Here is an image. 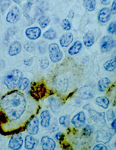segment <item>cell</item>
Wrapping results in <instances>:
<instances>
[{
    "label": "cell",
    "mask_w": 116,
    "mask_h": 150,
    "mask_svg": "<svg viewBox=\"0 0 116 150\" xmlns=\"http://www.w3.org/2000/svg\"><path fill=\"white\" fill-rule=\"evenodd\" d=\"M27 100L20 92L13 91L2 97L0 102V121L4 130L11 131L25 123L30 112Z\"/></svg>",
    "instance_id": "6da1fadb"
},
{
    "label": "cell",
    "mask_w": 116,
    "mask_h": 150,
    "mask_svg": "<svg viewBox=\"0 0 116 150\" xmlns=\"http://www.w3.org/2000/svg\"><path fill=\"white\" fill-rule=\"evenodd\" d=\"M22 77V72L18 70H14L6 75L4 83L9 89L13 90L18 87Z\"/></svg>",
    "instance_id": "7a4b0ae2"
},
{
    "label": "cell",
    "mask_w": 116,
    "mask_h": 150,
    "mask_svg": "<svg viewBox=\"0 0 116 150\" xmlns=\"http://www.w3.org/2000/svg\"><path fill=\"white\" fill-rule=\"evenodd\" d=\"M48 90L46 85L43 83H33L30 90V95L36 100H41L46 96Z\"/></svg>",
    "instance_id": "3957f363"
},
{
    "label": "cell",
    "mask_w": 116,
    "mask_h": 150,
    "mask_svg": "<svg viewBox=\"0 0 116 150\" xmlns=\"http://www.w3.org/2000/svg\"><path fill=\"white\" fill-rule=\"evenodd\" d=\"M48 50L50 59L53 62H58L62 59L63 53L58 44H50Z\"/></svg>",
    "instance_id": "277c9868"
},
{
    "label": "cell",
    "mask_w": 116,
    "mask_h": 150,
    "mask_svg": "<svg viewBox=\"0 0 116 150\" xmlns=\"http://www.w3.org/2000/svg\"><path fill=\"white\" fill-rule=\"evenodd\" d=\"M115 41L110 36H105L102 38L101 42V49L103 52L110 51L115 46Z\"/></svg>",
    "instance_id": "5b68a950"
},
{
    "label": "cell",
    "mask_w": 116,
    "mask_h": 150,
    "mask_svg": "<svg viewBox=\"0 0 116 150\" xmlns=\"http://www.w3.org/2000/svg\"><path fill=\"white\" fill-rule=\"evenodd\" d=\"M23 143L21 134H15L11 137L10 140L9 147L13 150L19 149L22 146Z\"/></svg>",
    "instance_id": "8992f818"
},
{
    "label": "cell",
    "mask_w": 116,
    "mask_h": 150,
    "mask_svg": "<svg viewBox=\"0 0 116 150\" xmlns=\"http://www.w3.org/2000/svg\"><path fill=\"white\" fill-rule=\"evenodd\" d=\"M95 91L90 86H84L81 88L78 92V96L80 99L86 100L93 98Z\"/></svg>",
    "instance_id": "52a82bcc"
},
{
    "label": "cell",
    "mask_w": 116,
    "mask_h": 150,
    "mask_svg": "<svg viewBox=\"0 0 116 150\" xmlns=\"http://www.w3.org/2000/svg\"><path fill=\"white\" fill-rule=\"evenodd\" d=\"M39 130V121L37 117L32 118L28 122L27 127V131L28 134L36 135Z\"/></svg>",
    "instance_id": "ba28073f"
},
{
    "label": "cell",
    "mask_w": 116,
    "mask_h": 150,
    "mask_svg": "<svg viewBox=\"0 0 116 150\" xmlns=\"http://www.w3.org/2000/svg\"><path fill=\"white\" fill-rule=\"evenodd\" d=\"M90 118L98 124H103L105 122V112H96L95 110L90 109L88 111Z\"/></svg>",
    "instance_id": "9c48e42d"
},
{
    "label": "cell",
    "mask_w": 116,
    "mask_h": 150,
    "mask_svg": "<svg viewBox=\"0 0 116 150\" xmlns=\"http://www.w3.org/2000/svg\"><path fill=\"white\" fill-rule=\"evenodd\" d=\"M20 18V12L17 6H14L6 15V19L7 22L14 24L18 21Z\"/></svg>",
    "instance_id": "30bf717a"
},
{
    "label": "cell",
    "mask_w": 116,
    "mask_h": 150,
    "mask_svg": "<svg viewBox=\"0 0 116 150\" xmlns=\"http://www.w3.org/2000/svg\"><path fill=\"white\" fill-rule=\"evenodd\" d=\"M41 145L42 149L53 150L56 147V143L52 138L47 136L43 137L41 139Z\"/></svg>",
    "instance_id": "8fae6325"
},
{
    "label": "cell",
    "mask_w": 116,
    "mask_h": 150,
    "mask_svg": "<svg viewBox=\"0 0 116 150\" xmlns=\"http://www.w3.org/2000/svg\"><path fill=\"white\" fill-rule=\"evenodd\" d=\"M86 121V116L84 112H80L73 117L72 123L77 128H80L84 125Z\"/></svg>",
    "instance_id": "7c38bea8"
},
{
    "label": "cell",
    "mask_w": 116,
    "mask_h": 150,
    "mask_svg": "<svg viewBox=\"0 0 116 150\" xmlns=\"http://www.w3.org/2000/svg\"><path fill=\"white\" fill-rule=\"evenodd\" d=\"M41 31L38 27H32L27 28L25 31V34L29 39L34 40L40 37Z\"/></svg>",
    "instance_id": "4fadbf2b"
},
{
    "label": "cell",
    "mask_w": 116,
    "mask_h": 150,
    "mask_svg": "<svg viewBox=\"0 0 116 150\" xmlns=\"http://www.w3.org/2000/svg\"><path fill=\"white\" fill-rule=\"evenodd\" d=\"M112 136V133L109 130H101L98 133L97 141L98 142H102L106 144L110 141Z\"/></svg>",
    "instance_id": "5bb4252c"
},
{
    "label": "cell",
    "mask_w": 116,
    "mask_h": 150,
    "mask_svg": "<svg viewBox=\"0 0 116 150\" xmlns=\"http://www.w3.org/2000/svg\"><path fill=\"white\" fill-rule=\"evenodd\" d=\"M111 12L108 8H103L99 11L98 15V19L101 23H105L108 22L110 19Z\"/></svg>",
    "instance_id": "9a60e30c"
},
{
    "label": "cell",
    "mask_w": 116,
    "mask_h": 150,
    "mask_svg": "<svg viewBox=\"0 0 116 150\" xmlns=\"http://www.w3.org/2000/svg\"><path fill=\"white\" fill-rule=\"evenodd\" d=\"M73 35L72 33H65L60 38V45L63 47H67L73 42Z\"/></svg>",
    "instance_id": "2e32d148"
},
{
    "label": "cell",
    "mask_w": 116,
    "mask_h": 150,
    "mask_svg": "<svg viewBox=\"0 0 116 150\" xmlns=\"http://www.w3.org/2000/svg\"><path fill=\"white\" fill-rule=\"evenodd\" d=\"M83 42L86 47H91L94 45L95 42V37L92 32L89 31L84 35L83 37Z\"/></svg>",
    "instance_id": "e0dca14e"
},
{
    "label": "cell",
    "mask_w": 116,
    "mask_h": 150,
    "mask_svg": "<svg viewBox=\"0 0 116 150\" xmlns=\"http://www.w3.org/2000/svg\"><path fill=\"white\" fill-rule=\"evenodd\" d=\"M22 50L21 43L18 41L14 42L10 46L8 54L11 56H14L18 54Z\"/></svg>",
    "instance_id": "ac0fdd59"
},
{
    "label": "cell",
    "mask_w": 116,
    "mask_h": 150,
    "mask_svg": "<svg viewBox=\"0 0 116 150\" xmlns=\"http://www.w3.org/2000/svg\"><path fill=\"white\" fill-rule=\"evenodd\" d=\"M41 125L44 127H47L50 125V116L48 110L42 112L41 114Z\"/></svg>",
    "instance_id": "d6986e66"
},
{
    "label": "cell",
    "mask_w": 116,
    "mask_h": 150,
    "mask_svg": "<svg viewBox=\"0 0 116 150\" xmlns=\"http://www.w3.org/2000/svg\"><path fill=\"white\" fill-rule=\"evenodd\" d=\"M110 83V80L108 77H104L101 79L99 81L98 83L99 91L101 92L106 91Z\"/></svg>",
    "instance_id": "ffe728a7"
},
{
    "label": "cell",
    "mask_w": 116,
    "mask_h": 150,
    "mask_svg": "<svg viewBox=\"0 0 116 150\" xmlns=\"http://www.w3.org/2000/svg\"><path fill=\"white\" fill-rule=\"evenodd\" d=\"M82 48V43L79 41H77L69 49L68 52L70 55H76L80 51Z\"/></svg>",
    "instance_id": "44dd1931"
},
{
    "label": "cell",
    "mask_w": 116,
    "mask_h": 150,
    "mask_svg": "<svg viewBox=\"0 0 116 150\" xmlns=\"http://www.w3.org/2000/svg\"><path fill=\"white\" fill-rule=\"evenodd\" d=\"M96 102L98 105L105 109L108 108L109 104V99L105 96L98 97L96 99Z\"/></svg>",
    "instance_id": "7402d4cb"
},
{
    "label": "cell",
    "mask_w": 116,
    "mask_h": 150,
    "mask_svg": "<svg viewBox=\"0 0 116 150\" xmlns=\"http://www.w3.org/2000/svg\"><path fill=\"white\" fill-rule=\"evenodd\" d=\"M96 2L95 0H84L83 5L85 8L89 11H94L96 8Z\"/></svg>",
    "instance_id": "603a6c76"
},
{
    "label": "cell",
    "mask_w": 116,
    "mask_h": 150,
    "mask_svg": "<svg viewBox=\"0 0 116 150\" xmlns=\"http://www.w3.org/2000/svg\"><path fill=\"white\" fill-rule=\"evenodd\" d=\"M34 145L35 140L34 138L32 136L27 135L25 138V148L27 149H32L34 148Z\"/></svg>",
    "instance_id": "cb8c5ba5"
},
{
    "label": "cell",
    "mask_w": 116,
    "mask_h": 150,
    "mask_svg": "<svg viewBox=\"0 0 116 150\" xmlns=\"http://www.w3.org/2000/svg\"><path fill=\"white\" fill-rule=\"evenodd\" d=\"M104 69L108 71H112L116 67V57L113 59L108 61L104 64Z\"/></svg>",
    "instance_id": "d4e9b609"
},
{
    "label": "cell",
    "mask_w": 116,
    "mask_h": 150,
    "mask_svg": "<svg viewBox=\"0 0 116 150\" xmlns=\"http://www.w3.org/2000/svg\"><path fill=\"white\" fill-rule=\"evenodd\" d=\"M50 103L51 109L54 112H57L60 109V105L58 100L56 98H51L50 99Z\"/></svg>",
    "instance_id": "484cf974"
},
{
    "label": "cell",
    "mask_w": 116,
    "mask_h": 150,
    "mask_svg": "<svg viewBox=\"0 0 116 150\" xmlns=\"http://www.w3.org/2000/svg\"><path fill=\"white\" fill-rule=\"evenodd\" d=\"M50 22V18L47 16H43L39 18L38 23L42 28H45L47 27Z\"/></svg>",
    "instance_id": "4316f807"
},
{
    "label": "cell",
    "mask_w": 116,
    "mask_h": 150,
    "mask_svg": "<svg viewBox=\"0 0 116 150\" xmlns=\"http://www.w3.org/2000/svg\"><path fill=\"white\" fill-rule=\"evenodd\" d=\"M43 35L45 38L48 40H52L56 38L57 33L54 30L50 29L45 32Z\"/></svg>",
    "instance_id": "83f0119b"
},
{
    "label": "cell",
    "mask_w": 116,
    "mask_h": 150,
    "mask_svg": "<svg viewBox=\"0 0 116 150\" xmlns=\"http://www.w3.org/2000/svg\"><path fill=\"white\" fill-rule=\"evenodd\" d=\"M30 81L27 78H22L19 83L18 87L19 90L24 91L25 90L29 85Z\"/></svg>",
    "instance_id": "f1b7e54d"
},
{
    "label": "cell",
    "mask_w": 116,
    "mask_h": 150,
    "mask_svg": "<svg viewBox=\"0 0 116 150\" xmlns=\"http://www.w3.org/2000/svg\"><path fill=\"white\" fill-rule=\"evenodd\" d=\"M35 45L33 42H28L24 45V48L27 51L32 52L35 50Z\"/></svg>",
    "instance_id": "f546056e"
},
{
    "label": "cell",
    "mask_w": 116,
    "mask_h": 150,
    "mask_svg": "<svg viewBox=\"0 0 116 150\" xmlns=\"http://www.w3.org/2000/svg\"><path fill=\"white\" fill-rule=\"evenodd\" d=\"M62 27L63 29L65 30H70L71 28L70 22L68 19H63L62 23Z\"/></svg>",
    "instance_id": "4dcf8cb0"
},
{
    "label": "cell",
    "mask_w": 116,
    "mask_h": 150,
    "mask_svg": "<svg viewBox=\"0 0 116 150\" xmlns=\"http://www.w3.org/2000/svg\"><path fill=\"white\" fill-rule=\"evenodd\" d=\"M59 122L60 125L67 127L69 125V119L65 116H61L59 119Z\"/></svg>",
    "instance_id": "1f68e13d"
},
{
    "label": "cell",
    "mask_w": 116,
    "mask_h": 150,
    "mask_svg": "<svg viewBox=\"0 0 116 150\" xmlns=\"http://www.w3.org/2000/svg\"><path fill=\"white\" fill-rule=\"evenodd\" d=\"M108 31L112 34L115 33L116 30V24L115 21L111 22L108 27Z\"/></svg>",
    "instance_id": "d6a6232c"
},
{
    "label": "cell",
    "mask_w": 116,
    "mask_h": 150,
    "mask_svg": "<svg viewBox=\"0 0 116 150\" xmlns=\"http://www.w3.org/2000/svg\"><path fill=\"white\" fill-rule=\"evenodd\" d=\"M107 117L108 121H112L115 117L114 112L112 109H109L106 112Z\"/></svg>",
    "instance_id": "836d02e7"
},
{
    "label": "cell",
    "mask_w": 116,
    "mask_h": 150,
    "mask_svg": "<svg viewBox=\"0 0 116 150\" xmlns=\"http://www.w3.org/2000/svg\"><path fill=\"white\" fill-rule=\"evenodd\" d=\"M92 133V129L91 127L89 125H87L83 129V133L84 135L86 136H89Z\"/></svg>",
    "instance_id": "e575fe53"
},
{
    "label": "cell",
    "mask_w": 116,
    "mask_h": 150,
    "mask_svg": "<svg viewBox=\"0 0 116 150\" xmlns=\"http://www.w3.org/2000/svg\"><path fill=\"white\" fill-rule=\"evenodd\" d=\"M49 62L47 59H43L41 61L40 66L43 69H46L49 67Z\"/></svg>",
    "instance_id": "d590c367"
},
{
    "label": "cell",
    "mask_w": 116,
    "mask_h": 150,
    "mask_svg": "<svg viewBox=\"0 0 116 150\" xmlns=\"http://www.w3.org/2000/svg\"><path fill=\"white\" fill-rule=\"evenodd\" d=\"M106 146L103 144H99L97 145L94 147V150H107Z\"/></svg>",
    "instance_id": "8d00e7d4"
},
{
    "label": "cell",
    "mask_w": 116,
    "mask_h": 150,
    "mask_svg": "<svg viewBox=\"0 0 116 150\" xmlns=\"http://www.w3.org/2000/svg\"><path fill=\"white\" fill-rule=\"evenodd\" d=\"M58 126L56 124H53L50 127V132L53 133L58 130Z\"/></svg>",
    "instance_id": "74e56055"
},
{
    "label": "cell",
    "mask_w": 116,
    "mask_h": 150,
    "mask_svg": "<svg viewBox=\"0 0 116 150\" xmlns=\"http://www.w3.org/2000/svg\"><path fill=\"white\" fill-rule=\"evenodd\" d=\"M116 1H113L111 7V12L113 14L116 13Z\"/></svg>",
    "instance_id": "f35d334b"
},
{
    "label": "cell",
    "mask_w": 116,
    "mask_h": 150,
    "mask_svg": "<svg viewBox=\"0 0 116 150\" xmlns=\"http://www.w3.org/2000/svg\"><path fill=\"white\" fill-rule=\"evenodd\" d=\"M32 62H33L32 59H28L24 60V63L25 65L27 66H30L32 64Z\"/></svg>",
    "instance_id": "ab89813d"
},
{
    "label": "cell",
    "mask_w": 116,
    "mask_h": 150,
    "mask_svg": "<svg viewBox=\"0 0 116 150\" xmlns=\"http://www.w3.org/2000/svg\"><path fill=\"white\" fill-rule=\"evenodd\" d=\"M101 2L103 4L108 5L110 4L111 1L110 0H102Z\"/></svg>",
    "instance_id": "60d3db41"
},
{
    "label": "cell",
    "mask_w": 116,
    "mask_h": 150,
    "mask_svg": "<svg viewBox=\"0 0 116 150\" xmlns=\"http://www.w3.org/2000/svg\"><path fill=\"white\" fill-rule=\"evenodd\" d=\"M62 135L61 133H59L58 134H56V135H55V138L57 140H60L62 138Z\"/></svg>",
    "instance_id": "b9f144b4"
},
{
    "label": "cell",
    "mask_w": 116,
    "mask_h": 150,
    "mask_svg": "<svg viewBox=\"0 0 116 150\" xmlns=\"http://www.w3.org/2000/svg\"><path fill=\"white\" fill-rule=\"evenodd\" d=\"M116 120L115 119V120L113 121V122H112L111 125L112 127L113 128V129H114V130H115V131H116Z\"/></svg>",
    "instance_id": "7bdbcfd3"
},
{
    "label": "cell",
    "mask_w": 116,
    "mask_h": 150,
    "mask_svg": "<svg viewBox=\"0 0 116 150\" xmlns=\"http://www.w3.org/2000/svg\"><path fill=\"white\" fill-rule=\"evenodd\" d=\"M74 15V11H73V10H70V11L69 14V16L70 17L73 18V16Z\"/></svg>",
    "instance_id": "ee69618b"
},
{
    "label": "cell",
    "mask_w": 116,
    "mask_h": 150,
    "mask_svg": "<svg viewBox=\"0 0 116 150\" xmlns=\"http://www.w3.org/2000/svg\"><path fill=\"white\" fill-rule=\"evenodd\" d=\"M0 18H1V15H0Z\"/></svg>",
    "instance_id": "f6af8a7d"
},
{
    "label": "cell",
    "mask_w": 116,
    "mask_h": 150,
    "mask_svg": "<svg viewBox=\"0 0 116 150\" xmlns=\"http://www.w3.org/2000/svg\"><path fill=\"white\" fill-rule=\"evenodd\" d=\"M0 81H1V78H0Z\"/></svg>",
    "instance_id": "bcb514c9"
}]
</instances>
